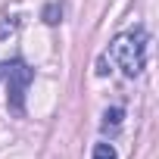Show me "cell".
<instances>
[{
    "label": "cell",
    "instance_id": "1",
    "mask_svg": "<svg viewBox=\"0 0 159 159\" xmlns=\"http://www.w3.org/2000/svg\"><path fill=\"white\" fill-rule=\"evenodd\" d=\"M106 59L116 62L128 78L140 75V72H143V62H147V31H143V28H134V31L119 34V38L109 44Z\"/></svg>",
    "mask_w": 159,
    "mask_h": 159
},
{
    "label": "cell",
    "instance_id": "2",
    "mask_svg": "<svg viewBox=\"0 0 159 159\" xmlns=\"http://www.w3.org/2000/svg\"><path fill=\"white\" fill-rule=\"evenodd\" d=\"M0 81L10 91V109L16 116H22L25 112V94H28V84L34 81V72L22 59H10V62H0Z\"/></svg>",
    "mask_w": 159,
    "mask_h": 159
},
{
    "label": "cell",
    "instance_id": "3",
    "mask_svg": "<svg viewBox=\"0 0 159 159\" xmlns=\"http://www.w3.org/2000/svg\"><path fill=\"white\" fill-rule=\"evenodd\" d=\"M16 28H19V19H16V16H0V41L10 38Z\"/></svg>",
    "mask_w": 159,
    "mask_h": 159
},
{
    "label": "cell",
    "instance_id": "4",
    "mask_svg": "<svg viewBox=\"0 0 159 159\" xmlns=\"http://www.w3.org/2000/svg\"><path fill=\"white\" fill-rule=\"evenodd\" d=\"M59 19H62V7H59V3H47V7H44V22H47V25H56Z\"/></svg>",
    "mask_w": 159,
    "mask_h": 159
},
{
    "label": "cell",
    "instance_id": "5",
    "mask_svg": "<svg viewBox=\"0 0 159 159\" xmlns=\"http://www.w3.org/2000/svg\"><path fill=\"white\" fill-rule=\"evenodd\" d=\"M94 159H119V153H116L112 143H97L94 147Z\"/></svg>",
    "mask_w": 159,
    "mask_h": 159
},
{
    "label": "cell",
    "instance_id": "6",
    "mask_svg": "<svg viewBox=\"0 0 159 159\" xmlns=\"http://www.w3.org/2000/svg\"><path fill=\"white\" fill-rule=\"evenodd\" d=\"M119 122H122V109H106V116H103V128H119Z\"/></svg>",
    "mask_w": 159,
    "mask_h": 159
}]
</instances>
